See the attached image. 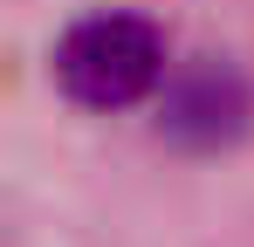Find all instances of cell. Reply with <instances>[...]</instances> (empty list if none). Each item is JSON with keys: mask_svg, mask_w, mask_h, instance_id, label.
<instances>
[{"mask_svg": "<svg viewBox=\"0 0 254 247\" xmlns=\"http://www.w3.org/2000/svg\"><path fill=\"white\" fill-rule=\"evenodd\" d=\"M48 76L76 110H130L165 76V35L137 7H89L55 35Z\"/></svg>", "mask_w": 254, "mask_h": 247, "instance_id": "1", "label": "cell"}, {"mask_svg": "<svg viewBox=\"0 0 254 247\" xmlns=\"http://www.w3.org/2000/svg\"><path fill=\"white\" fill-rule=\"evenodd\" d=\"M151 130H158V144L186 151V158L234 151L254 130V82H248V69L234 55L165 62V76L151 89Z\"/></svg>", "mask_w": 254, "mask_h": 247, "instance_id": "2", "label": "cell"}]
</instances>
